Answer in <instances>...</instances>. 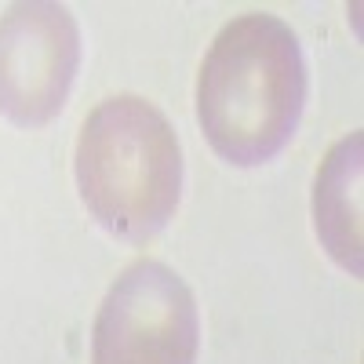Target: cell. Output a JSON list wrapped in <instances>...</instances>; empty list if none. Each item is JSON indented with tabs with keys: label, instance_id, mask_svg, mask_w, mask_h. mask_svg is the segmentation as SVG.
Wrapping results in <instances>:
<instances>
[{
	"label": "cell",
	"instance_id": "6da1fadb",
	"mask_svg": "<svg viewBox=\"0 0 364 364\" xmlns=\"http://www.w3.org/2000/svg\"><path fill=\"white\" fill-rule=\"evenodd\" d=\"M306 106V58L277 15L248 11L223 26L197 73V120L211 149L237 164H266L288 146Z\"/></svg>",
	"mask_w": 364,
	"mask_h": 364
},
{
	"label": "cell",
	"instance_id": "7a4b0ae2",
	"mask_svg": "<svg viewBox=\"0 0 364 364\" xmlns=\"http://www.w3.org/2000/svg\"><path fill=\"white\" fill-rule=\"evenodd\" d=\"M73 171L91 219L120 240H146L178 208L182 146L154 102L113 95L84 117Z\"/></svg>",
	"mask_w": 364,
	"mask_h": 364
},
{
	"label": "cell",
	"instance_id": "3957f363",
	"mask_svg": "<svg viewBox=\"0 0 364 364\" xmlns=\"http://www.w3.org/2000/svg\"><path fill=\"white\" fill-rule=\"evenodd\" d=\"M197 350L200 314L190 284L157 259H135L99 306L91 364H193Z\"/></svg>",
	"mask_w": 364,
	"mask_h": 364
},
{
	"label": "cell",
	"instance_id": "277c9868",
	"mask_svg": "<svg viewBox=\"0 0 364 364\" xmlns=\"http://www.w3.org/2000/svg\"><path fill=\"white\" fill-rule=\"evenodd\" d=\"M80 70V26L70 8L33 0L0 15V113L44 128L63 113Z\"/></svg>",
	"mask_w": 364,
	"mask_h": 364
},
{
	"label": "cell",
	"instance_id": "5b68a950",
	"mask_svg": "<svg viewBox=\"0 0 364 364\" xmlns=\"http://www.w3.org/2000/svg\"><path fill=\"white\" fill-rule=\"evenodd\" d=\"M364 135L350 132L324 154L314 175V230L324 252L336 259L350 277L364 269V233H360V178H364Z\"/></svg>",
	"mask_w": 364,
	"mask_h": 364
}]
</instances>
